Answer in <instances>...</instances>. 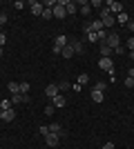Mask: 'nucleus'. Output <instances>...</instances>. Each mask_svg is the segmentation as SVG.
Instances as JSON below:
<instances>
[{"mask_svg": "<svg viewBox=\"0 0 134 149\" xmlns=\"http://www.w3.org/2000/svg\"><path fill=\"white\" fill-rule=\"evenodd\" d=\"M105 7H107V9H109V13H112V16H114V13H116V16H119V13L123 11V5H121V2H116V0H109V2H107V5H105Z\"/></svg>", "mask_w": 134, "mask_h": 149, "instance_id": "obj_5", "label": "nucleus"}, {"mask_svg": "<svg viewBox=\"0 0 134 149\" xmlns=\"http://www.w3.org/2000/svg\"><path fill=\"white\" fill-rule=\"evenodd\" d=\"M5 42H7V36H5V33H0V47H5Z\"/></svg>", "mask_w": 134, "mask_h": 149, "instance_id": "obj_34", "label": "nucleus"}, {"mask_svg": "<svg viewBox=\"0 0 134 149\" xmlns=\"http://www.w3.org/2000/svg\"><path fill=\"white\" fill-rule=\"evenodd\" d=\"M128 78H134V67H130V71H128Z\"/></svg>", "mask_w": 134, "mask_h": 149, "instance_id": "obj_37", "label": "nucleus"}, {"mask_svg": "<svg viewBox=\"0 0 134 149\" xmlns=\"http://www.w3.org/2000/svg\"><path fill=\"white\" fill-rule=\"evenodd\" d=\"M38 131H40V136H47V134H49V127H47V125H43Z\"/></svg>", "mask_w": 134, "mask_h": 149, "instance_id": "obj_28", "label": "nucleus"}, {"mask_svg": "<svg viewBox=\"0 0 134 149\" xmlns=\"http://www.w3.org/2000/svg\"><path fill=\"white\" fill-rule=\"evenodd\" d=\"M7 89H9L11 93H20V82H9V85H7Z\"/></svg>", "mask_w": 134, "mask_h": 149, "instance_id": "obj_19", "label": "nucleus"}, {"mask_svg": "<svg viewBox=\"0 0 134 149\" xmlns=\"http://www.w3.org/2000/svg\"><path fill=\"white\" fill-rule=\"evenodd\" d=\"M89 7H98V9H103V2H101V0H92Z\"/></svg>", "mask_w": 134, "mask_h": 149, "instance_id": "obj_30", "label": "nucleus"}, {"mask_svg": "<svg viewBox=\"0 0 134 149\" xmlns=\"http://www.w3.org/2000/svg\"><path fill=\"white\" fill-rule=\"evenodd\" d=\"M128 29H130V31H134V20H130V22H128Z\"/></svg>", "mask_w": 134, "mask_h": 149, "instance_id": "obj_36", "label": "nucleus"}, {"mask_svg": "<svg viewBox=\"0 0 134 149\" xmlns=\"http://www.w3.org/2000/svg\"><path fill=\"white\" fill-rule=\"evenodd\" d=\"M29 7H32V13H34V16H40V13H43V9H45V5H43V2H38V0H32V2H29Z\"/></svg>", "mask_w": 134, "mask_h": 149, "instance_id": "obj_9", "label": "nucleus"}, {"mask_svg": "<svg viewBox=\"0 0 134 149\" xmlns=\"http://www.w3.org/2000/svg\"><path fill=\"white\" fill-rule=\"evenodd\" d=\"M58 85V91H67V89H72V85L67 80H60V82H56Z\"/></svg>", "mask_w": 134, "mask_h": 149, "instance_id": "obj_20", "label": "nucleus"}, {"mask_svg": "<svg viewBox=\"0 0 134 149\" xmlns=\"http://www.w3.org/2000/svg\"><path fill=\"white\" fill-rule=\"evenodd\" d=\"M130 58H132V60H134V51H130Z\"/></svg>", "mask_w": 134, "mask_h": 149, "instance_id": "obj_38", "label": "nucleus"}, {"mask_svg": "<svg viewBox=\"0 0 134 149\" xmlns=\"http://www.w3.org/2000/svg\"><path fill=\"white\" fill-rule=\"evenodd\" d=\"M20 93H29V82H20Z\"/></svg>", "mask_w": 134, "mask_h": 149, "instance_id": "obj_27", "label": "nucleus"}, {"mask_svg": "<svg viewBox=\"0 0 134 149\" xmlns=\"http://www.w3.org/2000/svg\"><path fill=\"white\" fill-rule=\"evenodd\" d=\"M112 54H114V51L109 49V47H107L105 42H101V58H109Z\"/></svg>", "mask_w": 134, "mask_h": 149, "instance_id": "obj_17", "label": "nucleus"}, {"mask_svg": "<svg viewBox=\"0 0 134 149\" xmlns=\"http://www.w3.org/2000/svg\"><path fill=\"white\" fill-rule=\"evenodd\" d=\"M60 56H63L65 60H69V58L74 56V49H72V45H69V42H67V45L63 47V51H60Z\"/></svg>", "mask_w": 134, "mask_h": 149, "instance_id": "obj_12", "label": "nucleus"}, {"mask_svg": "<svg viewBox=\"0 0 134 149\" xmlns=\"http://www.w3.org/2000/svg\"><path fill=\"white\" fill-rule=\"evenodd\" d=\"M87 40H89V42H101V40H98V31H92V33H87Z\"/></svg>", "mask_w": 134, "mask_h": 149, "instance_id": "obj_22", "label": "nucleus"}, {"mask_svg": "<svg viewBox=\"0 0 134 149\" xmlns=\"http://www.w3.org/2000/svg\"><path fill=\"white\" fill-rule=\"evenodd\" d=\"M65 45H67V36H65V33H60V36H56V38H54V49H51V51H54V54L58 56V54L63 51V47H65Z\"/></svg>", "mask_w": 134, "mask_h": 149, "instance_id": "obj_3", "label": "nucleus"}, {"mask_svg": "<svg viewBox=\"0 0 134 149\" xmlns=\"http://www.w3.org/2000/svg\"><path fill=\"white\" fill-rule=\"evenodd\" d=\"M51 105L56 107V109H60V107H65V105H67V98H65V96H60V93H58L56 98L51 100Z\"/></svg>", "mask_w": 134, "mask_h": 149, "instance_id": "obj_11", "label": "nucleus"}, {"mask_svg": "<svg viewBox=\"0 0 134 149\" xmlns=\"http://www.w3.org/2000/svg\"><path fill=\"white\" fill-rule=\"evenodd\" d=\"M0 109H2V111L11 109V100H0Z\"/></svg>", "mask_w": 134, "mask_h": 149, "instance_id": "obj_23", "label": "nucleus"}, {"mask_svg": "<svg viewBox=\"0 0 134 149\" xmlns=\"http://www.w3.org/2000/svg\"><path fill=\"white\" fill-rule=\"evenodd\" d=\"M58 85H54V82H51V85H47V87H45V96H49V100H54L58 96Z\"/></svg>", "mask_w": 134, "mask_h": 149, "instance_id": "obj_7", "label": "nucleus"}, {"mask_svg": "<svg viewBox=\"0 0 134 149\" xmlns=\"http://www.w3.org/2000/svg\"><path fill=\"white\" fill-rule=\"evenodd\" d=\"M54 111H56V107L51 105V102H49L47 107H45V113H47V116H54Z\"/></svg>", "mask_w": 134, "mask_h": 149, "instance_id": "obj_25", "label": "nucleus"}, {"mask_svg": "<svg viewBox=\"0 0 134 149\" xmlns=\"http://www.w3.org/2000/svg\"><path fill=\"white\" fill-rule=\"evenodd\" d=\"M125 87H134V78H125Z\"/></svg>", "mask_w": 134, "mask_h": 149, "instance_id": "obj_32", "label": "nucleus"}, {"mask_svg": "<svg viewBox=\"0 0 134 149\" xmlns=\"http://www.w3.org/2000/svg\"><path fill=\"white\" fill-rule=\"evenodd\" d=\"M98 20L103 22V27H114L116 25V16L109 13L107 7H103V9H101V18H98Z\"/></svg>", "mask_w": 134, "mask_h": 149, "instance_id": "obj_1", "label": "nucleus"}, {"mask_svg": "<svg viewBox=\"0 0 134 149\" xmlns=\"http://www.w3.org/2000/svg\"><path fill=\"white\" fill-rule=\"evenodd\" d=\"M45 143H47V147H56V145L60 143V136H58V134H47V136H45Z\"/></svg>", "mask_w": 134, "mask_h": 149, "instance_id": "obj_8", "label": "nucleus"}, {"mask_svg": "<svg viewBox=\"0 0 134 149\" xmlns=\"http://www.w3.org/2000/svg\"><path fill=\"white\" fill-rule=\"evenodd\" d=\"M78 11L83 13V16H89V11H92V7H89V2H78Z\"/></svg>", "mask_w": 134, "mask_h": 149, "instance_id": "obj_13", "label": "nucleus"}, {"mask_svg": "<svg viewBox=\"0 0 134 149\" xmlns=\"http://www.w3.org/2000/svg\"><path fill=\"white\" fill-rule=\"evenodd\" d=\"M89 96H92V100H94V102H103V98H105V96H103V91H98V89H92V93H89Z\"/></svg>", "mask_w": 134, "mask_h": 149, "instance_id": "obj_16", "label": "nucleus"}, {"mask_svg": "<svg viewBox=\"0 0 134 149\" xmlns=\"http://www.w3.org/2000/svg\"><path fill=\"white\" fill-rule=\"evenodd\" d=\"M0 58H2V47H0Z\"/></svg>", "mask_w": 134, "mask_h": 149, "instance_id": "obj_39", "label": "nucleus"}, {"mask_svg": "<svg viewBox=\"0 0 134 149\" xmlns=\"http://www.w3.org/2000/svg\"><path fill=\"white\" fill-rule=\"evenodd\" d=\"M98 67L109 74V71H114V60H112V58H101V60H98Z\"/></svg>", "mask_w": 134, "mask_h": 149, "instance_id": "obj_4", "label": "nucleus"}, {"mask_svg": "<svg viewBox=\"0 0 134 149\" xmlns=\"http://www.w3.org/2000/svg\"><path fill=\"white\" fill-rule=\"evenodd\" d=\"M13 7H16V9H25V2H22V0H16V2H13Z\"/></svg>", "mask_w": 134, "mask_h": 149, "instance_id": "obj_31", "label": "nucleus"}, {"mask_svg": "<svg viewBox=\"0 0 134 149\" xmlns=\"http://www.w3.org/2000/svg\"><path fill=\"white\" fill-rule=\"evenodd\" d=\"M128 47H130V51H134V36L128 40Z\"/></svg>", "mask_w": 134, "mask_h": 149, "instance_id": "obj_33", "label": "nucleus"}, {"mask_svg": "<svg viewBox=\"0 0 134 149\" xmlns=\"http://www.w3.org/2000/svg\"><path fill=\"white\" fill-rule=\"evenodd\" d=\"M2 25H7V13L5 11H0V27Z\"/></svg>", "mask_w": 134, "mask_h": 149, "instance_id": "obj_29", "label": "nucleus"}, {"mask_svg": "<svg viewBox=\"0 0 134 149\" xmlns=\"http://www.w3.org/2000/svg\"><path fill=\"white\" fill-rule=\"evenodd\" d=\"M105 45H107L112 51L119 49V47H121V36H119L116 31H109V33H107V40H105Z\"/></svg>", "mask_w": 134, "mask_h": 149, "instance_id": "obj_2", "label": "nucleus"}, {"mask_svg": "<svg viewBox=\"0 0 134 149\" xmlns=\"http://www.w3.org/2000/svg\"><path fill=\"white\" fill-rule=\"evenodd\" d=\"M0 120H2V109H0Z\"/></svg>", "mask_w": 134, "mask_h": 149, "instance_id": "obj_40", "label": "nucleus"}, {"mask_svg": "<svg viewBox=\"0 0 134 149\" xmlns=\"http://www.w3.org/2000/svg\"><path fill=\"white\" fill-rule=\"evenodd\" d=\"M116 22H119V25H128V22H130V16L125 11H121L119 16H116Z\"/></svg>", "mask_w": 134, "mask_h": 149, "instance_id": "obj_18", "label": "nucleus"}, {"mask_svg": "<svg viewBox=\"0 0 134 149\" xmlns=\"http://www.w3.org/2000/svg\"><path fill=\"white\" fill-rule=\"evenodd\" d=\"M78 85H81V87H83V85H87V82H89V76L87 74H81V76H78Z\"/></svg>", "mask_w": 134, "mask_h": 149, "instance_id": "obj_21", "label": "nucleus"}, {"mask_svg": "<svg viewBox=\"0 0 134 149\" xmlns=\"http://www.w3.org/2000/svg\"><path fill=\"white\" fill-rule=\"evenodd\" d=\"M40 18H45V20L54 18V13H51V9H43V13H40Z\"/></svg>", "mask_w": 134, "mask_h": 149, "instance_id": "obj_24", "label": "nucleus"}, {"mask_svg": "<svg viewBox=\"0 0 134 149\" xmlns=\"http://www.w3.org/2000/svg\"><path fill=\"white\" fill-rule=\"evenodd\" d=\"M51 13H54V18H58V20H63L65 16H67V11H65V7H63V2H58L54 9H51Z\"/></svg>", "mask_w": 134, "mask_h": 149, "instance_id": "obj_6", "label": "nucleus"}, {"mask_svg": "<svg viewBox=\"0 0 134 149\" xmlns=\"http://www.w3.org/2000/svg\"><path fill=\"white\" fill-rule=\"evenodd\" d=\"M72 49H74V54H83V42L81 40H69Z\"/></svg>", "mask_w": 134, "mask_h": 149, "instance_id": "obj_15", "label": "nucleus"}, {"mask_svg": "<svg viewBox=\"0 0 134 149\" xmlns=\"http://www.w3.org/2000/svg\"><path fill=\"white\" fill-rule=\"evenodd\" d=\"M92 89H98V91H103V93H105V89H107V85H105V82H96V85H94V87H92Z\"/></svg>", "mask_w": 134, "mask_h": 149, "instance_id": "obj_26", "label": "nucleus"}, {"mask_svg": "<svg viewBox=\"0 0 134 149\" xmlns=\"http://www.w3.org/2000/svg\"><path fill=\"white\" fill-rule=\"evenodd\" d=\"M13 118H16V111H13V107H11V109H7V111H2V120H5V123H11Z\"/></svg>", "mask_w": 134, "mask_h": 149, "instance_id": "obj_14", "label": "nucleus"}, {"mask_svg": "<svg viewBox=\"0 0 134 149\" xmlns=\"http://www.w3.org/2000/svg\"><path fill=\"white\" fill-rule=\"evenodd\" d=\"M29 100V96L27 93H13L11 96V105H18V102H27Z\"/></svg>", "mask_w": 134, "mask_h": 149, "instance_id": "obj_10", "label": "nucleus"}, {"mask_svg": "<svg viewBox=\"0 0 134 149\" xmlns=\"http://www.w3.org/2000/svg\"><path fill=\"white\" fill-rule=\"evenodd\" d=\"M103 149H114V143H105V145H103Z\"/></svg>", "mask_w": 134, "mask_h": 149, "instance_id": "obj_35", "label": "nucleus"}]
</instances>
